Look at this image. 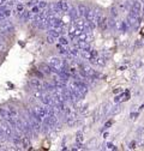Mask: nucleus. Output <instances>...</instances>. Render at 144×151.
<instances>
[{"label":"nucleus","mask_w":144,"mask_h":151,"mask_svg":"<svg viewBox=\"0 0 144 151\" xmlns=\"http://www.w3.org/2000/svg\"><path fill=\"white\" fill-rule=\"evenodd\" d=\"M30 85L35 90H42V82L40 79H37V78H33L30 80Z\"/></svg>","instance_id":"6e6552de"},{"label":"nucleus","mask_w":144,"mask_h":151,"mask_svg":"<svg viewBox=\"0 0 144 151\" xmlns=\"http://www.w3.org/2000/svg\"><path fill=\"white\" fill-rule=\"evenodd\" d=\"M83 142H84L83 132H77V134H76V143L77 144H83Z\"/></svg>","instance_id":"a211bd4d"},{"label":"nucleus","mask_w":144,"mask_h":151,"mask_svg":"<svg viewBox=\"0 0 144 151\" xmlns=\"http://www.w3.org/2000/svg\"><path fill=\"white\" fill-rule=\"evenodd\" d=\"M6 8V6H0V20H4V19H6L5 18V16H4V10Z\"/></svg>","instance_id":"bb28decb"},{"label":"nucleus","mask_w":144,"mask_h":151,"mask_svg":"<svg viewBox=\"0 0 144 151\" xmlns=\"http://www.w3.org/2000/svg\"><path fill=\"white\" fill-rule=\"evenodd\" d=\"M10 116H11V114L9 113V110L6 108H0V118H1L3 120H6Z\"/></svg>","instance_id":"4468645a"},{"label":"nucleus","mask_w":144,"mask_h":151,"mask_svg":"<svg viewBox=\"0 0 144 151\" xmlns=\"http://www.w3.org/2000/svg\"><path fill=\"white\" fill-rule=\"evenodd\" d=\"M0 127L3 128V131L5 132V134H6L7 138H11L12 135H13V128H12L11 126H10L5 120L1 121V126H0Z\"/></svg>","instance_id":"20e7f679"},{"label":"nucleus","mask_w":144,"mask_h":151,"mask_svg":"<svg viewBox=\"0 0 144 151\" xmlns=\"http://www.w3.org/2000/svg\"><path fill=\"white\" fill-rule=\"evenodd\" d=\"M104 64H106V60H104V58H102V56H100V58H96V65L103 66Z\"/></svg>","instance_id":"a878e982"},{"label":"nucleus","mask_w":144,"mask_h":151,"mask_svg":"<svg viewBox=\"0 0 144 151\" xmlns=\"http://www.w3.org/2000/svg\"><path fill=\"white\" fill-rule=\"evenodd\" d=\"M37 3H38V0H29V1L27 3V5L28 6H34V5H37Z\"/></svg>","instance_id":"c756f323"},{"label":"nucleus","mask_w":144,"mask_h":151,"mask_svg":"<svg viewBox=\"0 0 144 151\" xmlns=\"http://www.w3.org/2000/svg\"><path fill=\"white\" fill-rule=\"evenodd\" d=\"M58 40H59V43H60V44H62V46H67V44H69V40H67L65 36H60V37H58Z\"/></svg>","instance_id":"4be33fe9"},{"label":"nucleus","mask_w":144,"mask_h":151,"mask_svg":"<svg viewBox=\"0 0 144 151\" xmlns=\"http://www.w3.org/2000/svg\"><path fill=\"white\" fill-rule=\"evenodd\" d=\"M120 111V106H116L114 107V109H112V114H116V113Z\"/></svg>","instance_id":"2f4dec72"},{"label":"nucleus","mask_w":144,"mask_h":151,"mask_svg":"<svg viewBox=\"0 0 144 151\" xmlns=\"http://www.w3.org/2000/svg\"><path fill=\"white\" fill-rule=\"evenodd\" d=\"M6 109L9 110V113L11 114V116H13V118H17V116H18V110L16 109V107L9 106V107H6Z\"/></svg>","instance_id":"dca6fc26"},{"label":"nucleus","mask_w":144,"mask_h":151,"mask_svg":"<svg viewBox=\"0 0 144 151\" xmlns=\"http://www.w3.org/2000/svg\"><path fill=\"white\" fill-rule=\"evenodd\" d=\"M111 109H112V104H111L109 102H107L106 104L103 106V108H102V115H107V114H109Z\"/></svg>","instance_id":"f3484780"},{"label":"nucleus","mask_w":144,"mask_h":151,"mask_svg":"<svg viewBox=\"0 0 144 151\" xmlns=\"http://www.w3.org/2000/svg\"><path fill=\"white\" fill-rule=\"evenodd\" d=\"M96 22H97V25H99V28L101 30H106L108 27H107V18L104 17L102 13H100L97 17H96Z\"/></svg>","instance_id":"7ed1b4c3"},{"label":"nucleus","mask_w":144,"mask_h":151,"mask_svg":"<svg viewBox=\"0 0 144 151\" xmlns=\"http://www.w3.org/2000/svg\"><path fill=\"white\" fill-rule=\"evenodd\" d=\"M69 13H70V16H71L72 19H76V18L78 17V11H77V8H74V7H71V8H70Z\"/></svg>","instance_id":"aec40b11"},{"label":"nucleus","mask_w":144,"mask_h":151,"mask_svg":"<svg viewBox=\"0 0 144 151\" xmlns=\"http://www.w3.org/2000/svg\"><path fill=\"white\" fill-rule=\"evenodd\" d=\"M34 110H35V113L38 116L42 118V120H43L45 116H47V108H46V106H36V107H34Z\"/></svg>","instance_id":"0eeeda50"},{"label":"nucleus","mask_w":144,"mask_h":151,"mask_svg":"<svg viewBox=\"0 0 144 151\" xmlns=\"http://www.w3.org/2000/svg\"><path fill=\"white\" fill-rule=\"evenodd\" d=\"M79 52H81V54H82V56H83L84 59L89 60V59L91 58V54H90V50H79Z\"/></svg>","instance_id":"5701e85b"},{"label":"nucleus","mask_w":144,"mask_h":151,"mask_svg":"<svg viewBox=\"0 0 144 151\" xmlns=\"http://www.w3.org/2000/svg\"><path fill=\"white\" fill-rule=\"evenodd\" d=\"M111 13H112V17H113V18L118 16V10H116L115 6H112V8H111Z\"/></svg>","instance_id":"cd10ccee"},{"label":"nucleus","mask_w":144,"mask_h":151,"mask_svg":"<svg viewBox=\"0 0 144 151\" xmlns=\"http://www.w3.org/2000/svg\"><path fill=\"white\" fill-rule=\"evenodd\" d=\"M57 48H58L59 53H60L61 55H67V53H69V49L66 48V46H62V44L58 43V44H57Z\"/></svg>","instance_id":"ddd939ff"},{"label":"nucleus","mask_w":144,"mask_h":151,"mask_svg":"<svg viewBox=\"0 0 144 151\" xmlns=\"http://www.w3.org/2000/svg\"><path fill=\"white\" fill-rule=\"evenodd\" d=\"M142 11H143V15H142V17H143V18H144V8H143V10H142Z\"/></svg>","instance_id":"e433bc0d"},{"label":"nucleus","mask_w":144,"mask_h":151,"mask_svg":"<svg viewBox=\"0 0 144 151\" xmlns=\"http://www.w3.org/2000/svg\"><path fill=\"white\" fill-rule=\"evenodd\" d=\"M48 65L53 68H57L58 71L61 70V67L64 66V61L60 59V58H57V56H53V58H49L48 59Z\"/></svg>","instance_id":"f257e3e1"},{"label":"nucleus","mask_w":144,"mask_h":151,"mask_svg":"<svg viewBox=\"0 0 144 151\" xmlns=\"http://www.w3.org/2000/svg\"><path fill=\"white\" fill-rule=\"evenodd\" d=\"M79 48H78L77 46H74L73 48H71V49H69V53H67V55H70V56H72V58H77L78 56V54H79Z\"/></svg>","instance_id":"9d476101"},{"label":"nucleus","mask_w":144,"mask_h":151,"mask_svg":"<svg viewBox=\"0 0 144 151\" xmlns=\"http://www.w3.org/2000/svg\"><path fill=\"white\" fill-rule=\"evenodd\" d=\"M69 37H70V40H76V27L73 25V27L69 30Z\"/></svg>","instance_id":"6ab92c4d"},{"label":"nucleus","mask_w":144,"mask_h":151,"mask_svg":"<svg viewBox=\"0 0 144 151\" xmlns=\"http://www.w3.org/2000/svg\"><path fill=\"white\" fill-rule=\"evenodd\" d=\"M107 149H108V150H115V146H114L112 143H108V144H107Z\"/></svg>","instance_id":"72a5a7b5"},{"label":"nucleus","mask_w":144,"mask_h":151,"mask_svg":"<svg viewBox=\"0 0 144 151\" xmlns=\"http://www.w3.org/2000/svg\"><path fill=\"white\" fill-rule=\"evenodd\" d=\"M77 11H78V16L83 17V16H85V13H87L88 8H87V6H85V5L79 4V5H78V7H77Z\"/></svg>","instance_id":"9b49d317"},{"label":"nucleus","mask_w":144,"mask_h":151,"mask_svg":"<svg viewBox=\"0 0 144 151\" xmlns=\"http://www.w3.org/2000/svg\"><path fill=\"white\" fill-rule=\"evenodd\" d=\"M131 8H132L133 11H136V12H138V13H140V12H142V5H140L139 1H137V0L132 3V5H131Z\"/></svg>","instance_id":"2eb2a0df"},{"label":"nucleus","mask_w":144,"mask_h":151,"mask_svg":"<svg viewBox=\"0 0 144 151\" xmlns=\"http://www.w3.org/2000/svg\"><path fill=\"white\" fill-rule=\"evenodd\" d=\"M30 12H31L33 15H37V13H40V12H41V10L38 8L37 5H34V6H31V11Z\"/></svg>","instance_id":"393cba45"},{"label":"nucleus","mask_w":144,"mask_h":151,"mask_svg":"<svg viewBox=\"0 0 144 151\" xmlns=\"http://www.w3.org/2000/svg\"><path fill=\"white\" fill-rule=\"evenodd\" d=\"M40 99H41V102L43 103V106H54L53 97H52V95H49V94H42Z\"/></svg>","instance_id":"39448f33"},{"label":"nucleus","mask_w":144,"mask_h":151,"mask_svg":"<svg viewBox=\"0 0 144 151\" xmlns=\"http://www.w3.org/2000/svg\"><path fill=\"white\" fill-rule=\"evenodd\" d=\"M112 125H113V121H112V120H109V121H107L106 123H104V127H106V128H108V127H111Z\"/></svg>","instance_id":"473e14b6"},{"label":"nucleus","mask_w":144,"mask_h":151,"mask_svg":"<svg viewBox=\"0 0 144 151\" xmlns=\"http://www.w3.org/2000/svg\"><path fill=\"white\" fill-rule=\"evenodd\" d=\"M4 16H5V18H9L10 16H11V10H9L7 7L4 10Z\"/></svg>","instance_id":"7c9ffc66"},{"label":"nucleus","mask_w":144,"mask_h":151,"mask_svg":"<svg viewBox=\"0 0 144 151\" xmlns=\"http://www.w3.org/2000/svg\"><path fill=\"white\" fill-rule=\"evenodd\" d=\"M55 40H57V39H54L53 36H50V35H48V36H47V42H48V43H50V44H53V43L55 42Z\"/></svg>","instance_id":"c85d7f7f"},{"label":"nucleus","mask_w":144,"mask_h":151,"mask_svg":"<svg viewBox=\"0 0 144 151\" xmlns=\"http://www.w3.org/2000/svg\"><path fill=\"white\" fill-rule=\"evenodd\" d=\"M143 3H144V0H143Z\"/></svg>","instance_id":"4c0bfd02"},{"label":"nucleus","mask_w":144,"mask_h":151,"mask_svg":"<svg viewBox=\"0 0 144 151\" xmlns=\"http://www.w3.org/2000/svg\"><path fill=\"white\" fill-rule=\"evenodd\" d=\"M55 5L58 6V8H59L61 12H69V11H70V8H71L70 3L65 1V0H59L58 3H55Z\"/></svg>","instance_id":"423d86ee"},{"label":"nucleus","mask_w":144,"mask_h":151,"mask_svg":"<svg viewBox=\"0 0 144 151\" xmlns=\"http://www.w3.org/2000/svg\"><path fill=\"white\" fill-rule=\"evenodd\" d=\"M23 10H24V6H23L22 4H19V5L17 6V11H18V12H19V13H21V12H22Z\"/></svg>","instance_id":"f704fd0d"},{"label":"nucleus","mask_w":144,"mask_h":151,"mask_svg":"<svg viewBox=\"0 0 144 151\" xmlns=\"http://www.w3.org/2000/svg\"><path fill=\"white\" fill-rule=\"evenodd\" d=\"M40 70L45 73V74H52V67L48 64H41L40 65Z\"/></svg>","instance_id":"f8f14e48"},{"label":"nucleus","mask_w":144,"mask_h":151,"mask_svg":"<svg viewBox=\"0 0 144 151\" xmlns=\"http://www.w3.org/2000/svg\"><path fill=\"white\" fill-rule=\"evenodd\" d=\"M107 27L111 28V29H115V19L114 18L107 19Z\"/></svg>","instance_id":"412c9836"},{"label":"nucleus","mask_w":144,"mask_h":151,"mask_svg":"<svg viewBox=\"0 0 144 151\" xmlns=\"http://www.w3.org/2000/svg\"><path fill=\"white\" fill-rule=\"evenodd\" d=\"M135 146H136V142H132V143H131V145H130V147H131V149H133Z\"/></svg>","instance_id":"c9c22d12"},{"label":"nucleus","mask_w":144,"mask_h":151,"mask_svg":"<svg viewBox=\"0 0 144 151\" xmlns=\"http://www.w3.org/2000/svg\"><path fill=\"white\" fill-rule=\"evenodd\" d=\"M15 30V27H13V24H12L10 20H5L0 23V31H1L3 34L4 32H12Z\"/></svg>","instance_id":"f03ea898"},{"label":"nucleus","mask_w":144,"mask_h":151,"mask_svg":"<svg viewBox=\"0 0 144 151\" xmlns=\"http://www.w3.org/2000/svg\"><path fill=\"white\" fill-rule=\"evenodd\" d=\"M115 28L116 29H119L121 32H125L128 28V25L125 20H119V22H115Z\"/></svg>","instance_id":"1a4fd4ad"},{"label":"nucleus","mask_w":144,"mask_h":151,"mask_svg":"<svg viewBox=\"0 0 144 151\" xmlns=\"http://www.w3.org/2000/svg\"><path fill=\"white\" fill-rule=\"evenodd\" d=\"M37 6H38V8H40V10H45V8H47L48 4L45 1V0H41V1L37 3Z\"/></svg>","instance_id":"b1692460"}]
</instances>
